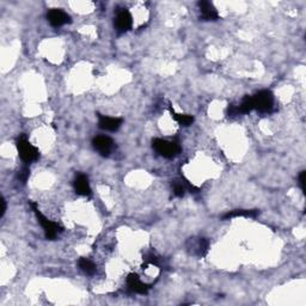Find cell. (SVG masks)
<instances>
[{
  "label": "cell",
  "instance_id": "1",
  "mask_svg": "<svg viewBox=\"0 0 306 306\" xmlns=\"http://www.w3.org/2000/svg\"><path fill=\"white\" fill-rule=\"evenodd\" d=\"M30 206H31V208H33V211H34V213H35L36 218H38V223L41 224V226H42V229H43L44 234H46L47 239H54V238L58 236V232L61 231L60 226H59L56 223H54V222H52V220L48 219L46 215L42 214L41 211H39L38 205H36L35 202H31Z\"/></svg>",
  "mask_w": 306,
  "mask_h": 306
},
{
  "label": "cell",
  "instance_id": "2",
  "mask_svg": "<svg viewBox=\"0 0 306 306\" xmlns=\"http://www.w3.org/2000/svg\"><path fill=\"white\" fill-rule=\"evenodd\" d=\"M17 150H18L19 155H21V159L24 163H33V161L38 160L39 157L38 150L35 146L31 145L30 141L24 135H22L17 140Z\"/></svg>",
  "mask_w": 306,
  "mask_h": 306
},
{
  "label": "cell",
  "instance_id": "3",
  "mask_svg": "<svg viewBox=\"0 0 306 306\" xmlns=\"http://www.w3.org/2000/svg\"><path fill=\"white\" fill-rule=\"evenodd\" d=\"M253 98L254 110H257L260 113H268L270 112L274 106V96L269 90H262L251 96Z\"/></svg>",
  "mask_w": 306,
  "mask_h": 306
},
{
  "label": "cell",
  "instance_id": "4",
  "mask_svg": "<svg viewBox=\"0 0 306 306\" xmlns=\"http://www.w3.org/2000/svg\"><path fill=\"white\" fill-rule=\"evenodd\" d=\"M152 146L154 151L164 158L175 157L181 151V147L178 146L177 143L164 140V139H154L152 141Z\"/></svg>",
  "mask_w": 306,
  "mask_h": 306
},
{
  "label": "cell",
  "instance_id": "5",
  "mask_svg": "<svg viewBox=\"0 0 306 306\" xmlns=\"http://www.w3.org/2000/svg\"><path fill=\"white\" fill-rule=\"evenodd\" d=\"M47 18L50 25H53V27L55 28L70 24L71 22H72L71 21V16L69 13L65 12V11L61 10V8H53V10H50L49 12H48Z\"/></svg>",
  "mask_w": 306,
  "mask_h": 306
},
{
  "label": "cell",
  "instance_id": "6",
  "mask_svg": "<svg viewBox=\"0 0 306 306\" xmlns=\"http://www.w3.org/2000/svg\"><path fill=\"white\" fill-rule=\"evenodd\" d=\"M92 146L100 154L106 157V155H109L114 149V141L112 138L106 137V135H100L93 139Z\"/></svg>",
  "mask_w": 306,
  "mask_h": 306
},
{
  "label": "cell",
  "instance_id": "7",
  "mask_svg": "<svg viewBox=\"0 0 306 306\" xmlns=\"http://www.w3.org/2000/svg\"><path fill=\"white\" fill-rule=\"evenodd\" d=\"M133 25V18L132 15L129 13L128 10H122L117 13L115 19V27L116 30L120 33H126L128 31Z\"/></svg>",
  "mask_w": 306,
  "mask_h": 306
},
{
  "label": "cell",
  "instance_id": "8",
  "mask_svg": "<svg viewBox=\"0 0 306 306\" xmlns=\"http://www.w3.org/2000/svg\"><path fill=\"white\" fill-rule=\"evenodd\" d=\"M122 124V118L110 117V116L100 115L98 116V127L108 132H116Z\"/></svg>",
  "mask_w": 306,
  "mask_h": 306
},
{
  "label": "cell",
  "instance_id": "9",
  "mask_svg": "<svg viewBox=\"0 0 306 306\" xmlns=\"http://www.w3.org/2000/svg\"><path fill=\"white\" fill-rule=\"evenodd\" d=\"M200 12H201V19L202 21H217L219 19V15H218L217 8L214 5L209 1H200L199 2Z\"/></svg>",
  "mask_w": 306,
  "mask_h": 306
},
{
  "label": "cell",
  "instance_id": "10",
  "mask_svg": "<svg viewBox=\"0 0 306 306\" xmlns=\"http://www.w3.org/2000/svg\"><path fill=\"white\" fill-rule=\"evenodd\" d=\"M127 286H128L129 291L138 294H147L149 292V286L141 281L137 274H129L127 277Z\"/></svg>",
  "mask_w": 306,
  "mask_h": 306
},
{
  "label": "cell",
  "instance_id": "11",
  "mask_svg": "<svg viewBox=\"0 0 306 306\" xmlns=\"http://www.w3.org/2000/svg\"><path fill=\"white\" fill-rule=\"evenodd\" d=\"M73 186H75V191L76 194L81 195V196H89V195H91V187H90L89 178L85 176V175L79 174L78 176L76 177Z\"/></svg>",
  "mask_w": 306,
  "mask_h": 306
},
{
  "label": "cell",
  "instance_id": "12",
  "mask_svg": "<svg viewBox=\"0 0 306 306\" xmlns=\"http://www.w3.org/2000/svg\"><path fill=\"white\" fill-rule=\"evenodd\" d=\"M260 214L256 209H236L223 215V220L233 219V218H256Z\"/></svg>",
  "mask_w": 306,
  "mask_h": 306
},
{
  "label": "cell",
  "instance_id": "13",
  "mask_svg": "<svg viewBox=\"0 0 306 306\" xmlns=\"http://www.w3.org/2000/svg\"><path fill=\"white\" fill-rule=\"evenodd\" d=\"M170 114H171V117L174 118L178 124H181V126L183 127L191 126V124L194 122V117H192V116L187 114H177V113H175V110L171 109V108H170Z\"/></svg>",
  "mask_w": 306,
  "mask_h": 306
},
{
  "label": "cell",
  "instance_id": "14",
  "mask_svg": "<svg viewBox=\"0 0 306 306\" xmlns=\"http://www.w3.org/2000/svg\"><path fill=\"white\" fill-rule=\"evenodd\" d=\"M79 268L84 271L86 275H93L96 273V265L92 262L91 260L85 259V257H81L78 262Z\"/></svg>",
  "mask_w": 306,
  "mask_h": 306
},
{
  "label": "cell",
  "instance_id": "15",
  "mask_svg": "<svg viewBox=\"0 0 306 306\" xmlns=\"http://www.w3.org/2000/svg\"><path fill=\"white\" fill-rule=\"evenodd\" d=\"M186 192V187L182 183H174V194L178 197H182Z\"/></svg>",
  "mask_w": 306,
  "mask_h": 306
},
{
  "label": "cell",
  "instance_id": "16",
  "mask_svg": "<svg viewBox=\"0 0 306 306\" xmlns=\"http://www.w3.org/2000/svg\"><path fill=\"white\" fill-rule=\"evenodd\" d=\"M29 174H30V170L28 168H23L21 170V172L18 174V178L22 181V182L25 183L27 182L28 177H29Z\"/></svg>",
  "mask_w": 306,
  "mask_h": 306
},
{
  "label": "cell",
  "instance_id": "17",
  "mask_svg": "<svg viewBox=\"0 0 306 306\" xmlns=\"http://www.w3.org/2000/svg\"><path fill=\"white\" fill-rule=\"evenodd\" d=\"M305 176H306V172L302 171L299 175V183L300 187H302V191L305 192Z\"/></svg>",
  "mask_w": 306,
  "mask_h": 306
},
{
  "label": "cell",
  "instance_id": "18",
  "mask_svg": "<svg viewBox=\"0 0 306 306\" xmlns=\"http://www.w3.org/2000/svg\"><path fill=\"white\" fill-rule=\"evenodd\" d=\"M5 212H6V201H5L4 197L1 199V217H4Z\"/></svg>",
  "mask_w": 306,
  "mask_h": 306
}]
</instances>
